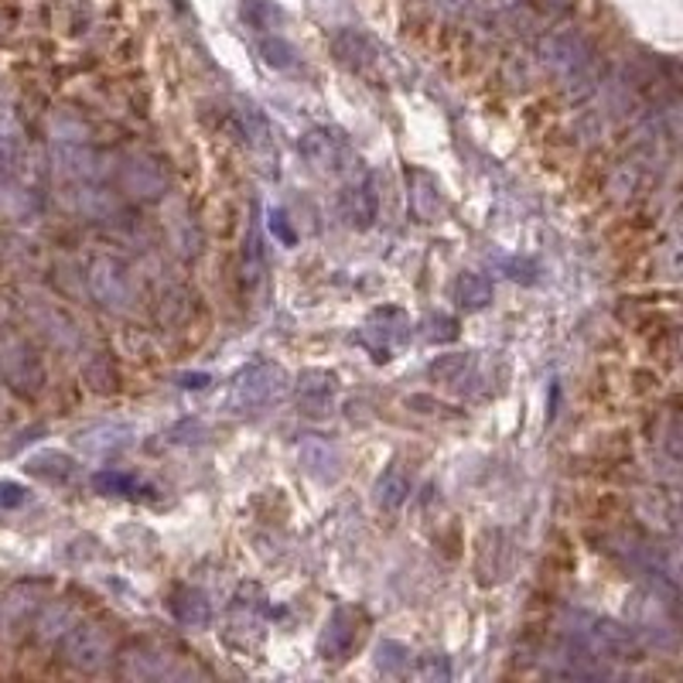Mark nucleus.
<instances>
[{"label":"nucleus","mask_w":683,"mask_h":683,"mask_svg":"<svg viewBox=\"0 0 683 683\" xmlns=\"http://www.w3.org/2000/svg\"><path fill=\"white\" fill-rule=\"evenodd\" d=\"M284 390H288L284 369L270 366V363H257L246 373H240V379L233 383V393H230V407L233 411H260V407H267V403L281 400Z\"/></svg>","instance_id":"1"},{"label":"nucleus","mask_w":683,"mask_h":683,"mask_svg":"<svg viewBox=\"0 0 683 683\" xmlns=\"http://www.w3.org/2000/svg\"><path fill=\"white\" fill-rule=\"evenodd\" d=\"M393 312H397V308L376 312V315L359 328V332H356V342L369 352V356H373L376 363L393 359V352L411 339V321H407V315H400L397 325H390Z\"/></svg>","instance_id":"2"},{"label":"nucleus","mask_w":683,"mask_h":683,"mask_svg":"<svg viewBox=\"0 0 683 683\" xmlns=\"http://www.w3.org/2000/svg\"><path fill=\"white\" fill-rule=\"evenodd\" d=\"M301 155H305L321 174H349L356 171L359 158L349 147V141L336 131H312L301 141Z\"/></svg>","instance_id":"3"},{"label":"nucleus","mask_w":683,"mask_h":683,"mask_svg":"<svg viewBox=\"0 0 683 683\" xmlns=\"http://www.w3.org/2000/svg\"><path fill=\"white\" fill-rule=\"evenodd\" d=\"M359 622H363V615L356 609H349V605H339V609L328 615L325 632H321V639H318L321 660H345V656L359 646V636H363Z\"/></svg>","instance_id":"4"},{"label":"nucleus","mask_w":683,"mask_h":683,"mask_svg":"<svg viewBox=\"0 0 683 683\" xmlns=\"http://www.w3.org/2000/svg\"><path fill=\"white\" fill-rule=\"evenodd\" d=\"M577 636H581V643H588V649L612 656V660H636L639 656L629 629H622L609 619H588V629H581Z\"/></svg>","instance_id":"5"},{"label":"nucleus","mask_w":683,"mask_h":683,"mask_svg":"<svg viewBox=\"0 0 683 683\" xmlns=\"http://www.w3.org/2000/svg\"><path fill=\"white\" fill-rule=\"evenodd\" d=\"M336 397V376L325 373V369H305L297 379V403L301 411L312 414V417H321L328 414V403Z\"/></svg>","instance_id":"6"},{"label":"nucleus","mask_w":683,"mask_h":683,"mask_svg":"<svg viewBox=\"0 0 683 683\" xmlns=\"http://www.w3.org/2000/svg\"><path fill=\"white\" fill-rule=\"evenodd\" d=\"M342 219L352 225V230H369L376 219V192H373V179L359 182V185H345L342 198H339Z\"/></svg>","instance_id":"7"},{"label":"nucleus","mask_w":683,"mask_h":683,"mask_svg":"<svg viewBox=\"0 0 683 683\" xmlns=\"http://www.w3.org/2000/svg\"><path fill=\"white\" fill-rule=\"evenodd\" d=\"M168 609L182 625H192V629H206L212 622V609H209L206 595H202L198 588H179L171 595Z\"/></svg>","instance_id":"8"},{"label":"nucleus","mask_w":683,"mask_h":683,"mask_svg":"<svg viewBox=\"0 0 683 683\" xmlns=\"http://www.w3.org/2000/svg\"><path fill=\"white\" fill-rule=\"evenodd\" d=\"M411 496V475L407 468H403L400 462H393L383 475H379V483H376V502H379V510H387V513H397L403 502H407Z\"/></svg>","instance_id":"9"},{"label":"nucleus","mask_w":683,"mask_h":683,"mask_svg":"<svg viewBox=\"0 0 683 683\" xmlns=\"http://www.w3.org/2000/svg\"><path fill=\"white\" fill-rule=\"evenodd\" d=\"M301 462H305V468L318 478H336L342 459H339L336 444H328L325 438L312 435V438L301 441Z\"/></svg>","instance_id":"10"},{"label":"nucleus","mask_w":683,"mask_h":683,"mask_svg":"<svg viewBox=\"0 0 683 683\" xmlns=\"http://www.w3.org/2000/svg\"><path fill=\"white\" fill-rule=\"evenodd\" d=\"M454 297H459V305L468 308V312H478V308H486L489 301H492V284H489V277L483 273H462L459 277V284H454Z\"/></svg>","instance_id":"11"},{"label":"nucleus","mask_w":683,"mask_h":683,"mask_svg":"<svg viewBox=\"0 0 683 683\" xmlns=\"http://www.w3.org/2000/svg\"><path fill=\"white\" fill-rule=\"evenodd\" d=\"M28 468L35 475H41L45 483H69V478L75 475V462L69 459V454H62V451H45V454H38V459H32Z\"/></svg>","instance_id":"12"},{"label":"nucleus","mask_w":683,"mask_h":683,"mask_svg":"<svg viewBox=\"0 0 683 683\" xmlns=\"http://www.w3.org/2000/svg\"><path fill=\"white\" fill-rule=\"evenodd\" d=\"M468 366H472L468 352H448V356H438L427 373H431V379H438V383H462Z\"/></svg>","instance_id":"13"},{"label":"nucleus","mask_w":683,"mask_h":683,"mask_svg":"<svg viewBox=\"0 0 683 683\" xmlns=\"http://www.w3.org/2000/svg\"><path fill=\"white\" fill-rule=\"evenodd\" d=\"M93 486L99 489V492H113V496H137L141 492V483L134 475H123V472H99L96 478H93Z\"/></svg>","instance_id":"14"},{"label":"nucleus","mask_w":683,"mask_h":683,"mask_svg":"<svg viewBox=\"0 0 683 683\" xmlns=\"http://www.w3.org/2000/svg\"><path fill=\"white\" fill-rule=\"evenodd\" d=\"M264 59L277 69H288V65H294V48L281 38H273V41L267 38L264 41Z\"/></svg>","instance_id":"15"},{"label":"nucleus","mask_w":683,"mask_h":683,"mask_svg":"<svg viewBox=\"0 0 683 683\" xmlns=\"http://www.w3.org/2000/svg\"><path fill=\"white\" fill-rule=\"evenodd\" d=\"M21 502H28V489L17 483H0V510H17Z\"/></svg>","instance_id":"16"},{"label":"nucleus","mask_w":683,"mask_h":683,"mask_svg":"<svg viewBox=\"0 0 683 683\" xmlns=\"http://www.w3.org/2000/svg\"><path fill=\"white\" fill-rule=\"evenodd\" d=\"M270 233L277 236V240H281V243H294V233H291V225H288V216L281 212V209H277L273 216H270Z\"/></svg>","instance_id":"17"},{"label":"nucleus","mask_w":683,"mask_h":683,"mask_svg":"<svg viewBox=\"0 0 683 683\" xmlns=\"http://www.w3.org/2000/svg\"><path fill=\"white\" fill-rule=\"evenodd\" d=\"M206 373H195V376H185V383L182 387H188V390H202V387H206Z\"/></svg>","instance_id":"18"}]
</instances>
